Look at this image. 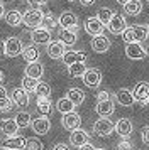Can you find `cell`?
Here are the masks:
<instances>
[{
    "label": "cell",
    "instance_id": "obj_31",
    "mask_svg": "<svg viewBox=\"0 0 149 150\" xmlns=\"http://www.w3.org/2000/svg\"><path fill=\"white\" fill-rule=\"evenodd\" d=\"M15 122L19 125V128H27V127H31L32 116H31L29 111H19V113L15 115Z\"/></svg>",
    "mask_w": 149,
    "mask_h": 150
},
{
    "label": "cell",
    "instance_id": "obj_47",
    "mask_svg": "<svg viewBox=\"0 0 149 150\" xmlns=\"http://www.w3.org/2000/svg\"><path fill=\"white\" fill-rule=\"evenodd\" d=\"M78 150H95V147H93V145H92L90 142H88V143H85V145H81Z\"/></svg>",
    "mask_w": 149,
    "mask_h": 150
},
{
    "label": "cell",
    "instance_id": "obj_45",
    "mask_svg": "<svg viewBox=\"0 0 149 150\" xmlns=\"http://www.w3.org/2000/svg\"><path fill=\"white\" fill-rule=\"evenodd\" d=\"M5 98H9L7 88H5V86H2V84H0V100H5Z\"/></svg>",
    "mask_w": 149,
    "mask_h": 150
},
{
    "label": "cell",
    "instance_id": "obj_6",
    "mask_svg": "<svg viewBox=\"0 0 149 150\" xmlns=\"http://www.w3.org/2000/svg\"><path fill=\"white\" fill-rule=\"evenodd\" d=\"M107 29L110 30V34H124V30L127 29V22H125V17H122L119 14H114V17L110 19V22L107 24Z\"/></svg>",
    "mask_w": 149,
    "mask_h": 150
},
{
    "label": "cell",
    "instance_id": "obj_48",
    "mask_svg": "<svg viewBox=\"0 0 149 150\" xmlns=\"http://www.w3.org/2000/svg\"><path fill=\"white\" fill-rule=\"evenodd\" d=\"M80 4L83 5V7H90V5L95 4V0H80Z\"/></svg>",
    "mask_w": 149,
    "mask_h": 150
},
{
    "label": "cell",
    "instance_id": "obj_13",
    "mask_svg": "<svg viewBox=\"0 0 149 150\" xmlns=\"http://www.w3.org/2000/svg\"><path fill=\"white\" fill-rule=\"evenodd\" d=\"M22 51H24V47H22V42L19 37H9L5 41V52L9 57H15V56L22 54Z\"/></svg>",
    "mask_w": 149,
    "mask_h": 150
},
{
    "label": "cell",
    "instance_id": "obj_46",
    "mask_svg": "<svg viewBox=\"0 0 149 150\" xmlns=\"http://www.w3.org/2000/svg\"><path fill=\"white\" fill-rule=\"evenodd\" d=\"M53 150H69V147H68L66 143H56L53 147Z\"/></svg>",
    "mask_w": 149,
    "mask_h": 150
},
{
    "label": "cell",
    "instance_id": "obj_35",
    "mask_svg": "<svg viewBox=\"0 0 149 150\" xmlns=\"http://www.w3.org/2000/svg\"><path fill=\"white\" fill-rule=\"evenodd\" d=\"M34 93H36L37 98H51V86L44 81H39V84H37V88H36Z\"/></svg>",
    "mask_w": 149,
    "mask_h": 150
},
{
    "label": "cell",
    "instance_id": "obj_34",
    "mask_svg": "<svg viewBox=\"0 0 149 150\" xmlns=\"http://www.w3.org/2000/svg\"><path fill=\"white\" fill-rule=\"evenodd\" d=\"M97 17H98V19L102 21V24L107 27V24L110 22V19L114 17V10H112V8H108V7H102V8H98Z\"/></svg>",
    "mask_w": 149,
    "mask_h": 150
},
{
    "label": "cell",
    "instance_id": "obj_54",
    "mask_svg": "<svg viewBox=\"0 0 149 150\" xmlns=\"http://www.w3.org/2000/svg\"><path fill=\"white\" fill-rule=\"evenodd\" d=\"M68 2H74V0H68Z\"/></svg>",
    "mask_w": 149,
    "mask_h": 150
},
{
    "label": "cell",
    "instance_id": "obj_32",
    "mask_svg": "<svg viewBox=\"0 0 149 150\" xmlns=\"http://www.w3.org/2000/svg\"><path fill=\"white\" fill-rule=\"evenodd\" d=\"M87 69L88 68L85 66V62H76V64L68 66V74L71 76V78H81V76L85 74Z\"/></svg>",
    "mask_w": 149,
    "mask_h": 150
},
{
    "label": "cell",
    "instance_id": "obj_20",
    "mask_svg": "<svg viewBox=\"0 0 149 150\" xmlns=\"http://www.w3.org/2000/svg\"><path fill=\"white\" fill-rule=\"evenodd\" d=\"M115 110V103L112 100H105V101H97V106H95V111L98 113L100 118H108V116L114 113Z\"/></svg>",
    "mask_w": 149,
    "mask_h": 150
},
{
    "label": "cell",
    "instance_id": "obj_37",
    "mask_svg": "<svg viewBox=\"0 0 149 150\" xmlns=\"http://www.w3.org/2000/svg\"><path fill=\"white\" fill-rule=\"evenodd\" d=\"M42 24H44L42 27H46V29L51 30V29H54L56 25H58V21H56V19H54V15L49 12V14H44V21H42Z\"/></svg>",
    "mask_w": 149,
    "mask_h": 150
},
{
    "label": "cell",
    "instance_id": "obj_33",
    "mask_svg": "<svg viewBox=\"0 0 149 150\" xmlns=\"http://www.w3.org/2000/svg\"><path fill=\"white\" fill-rule=\"evenodd\" d=\"M37 110H39V113L46 116L51 113V110H53V105H51V98H37Z\"/></svg>",
    "mask_w": 149,
    "mask_h": 150
},
{
    "label": "cell",
    "instance_id": "obj_44",
    "mask_svg": "<svg viewBox=\"0 0 149 150\" xmlns=\"http://www.w3.org/2000/svg\"><path fill=\"white\" fill-rule=\"evenodd\" d=\"M7 56L5 52V41H0V59H4Z\"/></svg>",
    "mask_w": 149,
    "mask_h": 150
},
{
    "label": "cell",
    "instance_id": "obj_16",
    "mask_svg": "<svg viewBox=\"0 0 149 150\" xmlns=\"http://www.w3.org/2000/svg\"><path fill=\"white\" fill-rule=\"evenodd\" d=\"M115 101L119 103L120 106H132L135 103L134 100V93L127 88H120L117 93H115Z\"/></svg>",
    "mask_w": 149,
    "mask_h": 150
},
{
    "label": "cell",
    "instance_id": "obj_29",
    "mask_svg": "<svg viewBox=\"0 0 149 150\" xmlns=\"http://www.w3.org/2000/svg\"><path fill=\"white\" fill-rule=\"evenodd\" d=\"M142 10V2L141 0H130V2H127L125 5H124V12L127 15H132V17H135V15H139Z\"/></svg>",
    "mask_w": 149,
    "mask_h": 150
},
{
    "label": "cell",
    "instance_id": "obj_28",
    "mask_svg": "<svg viewBox=\"0 0 149 150\" xmlns=\"http://www.w3.org/2000/svg\"><path fill=\"white\" fill-rule=\"evenodd\" d=\"M39 49L36 47V46H27V47H24V51H22V59L27 62H36L39 61Z\"/></svg>",
    "mask_w": 149,
    "mask_h": 150
},
{
    "label": "cell",
    "instance_id": "obj_40",
    "mask_svg": "<svg viewBox=\"0 0 149 150\" xmlns=\"http://www.w3.org/2000/svg\"><path fill=\"white\" fill-rule=\"evenodd\" d=\"M117 150H132V143L125 138H122L120 142L117 143Z\"/></svg>",
    "mask_w": 149,
    "mask_h": 150
},
{
    "label": "cell",
    "instance_id": "obj_9",
    "mask_svg": "<svg viewBox=\"0 0 149 150\" xmlns=\"http://www.w3.org/2000/svg\"><path fill=\"white\" fill-rule=\"evenodd\" d=\"M31 39L34 44H49L51 42V30L46 27H36L31 32Z\"/></svg>",
    "mask_w": 149,
    "mask_h": 150
},
{
    "label": "cell",
    "instance_id": "obj_42",
    "mask_svg": "<svg viewBox=\"0 0 149 150\" xmlns=\"http://www.w3.org/2000/svg\"><path fill=\"white\" fill-rule=\"evenodd\" d=\"M27 4L32 5V8H37V7H41V5H46L47 0H27Z\"/></svg>",
    "mask_w": 149,
    "mask_h": 150
},
{
    "label": "cell",
    "instance_id": "obj_23",
    "mask_svg": "<svg viewBox=\"0 0 149 150\" xmlns=\"http://www.w3.org/2000/svg\"><path fill=\"white\" fill-rule=\"evenodd\" d=\"M0 128H2V133H5V137H15L19 133V125L15 122V118H5V120H2Z\"/></svg>",
    "mask_w": 149,
    "mask_h": 150
},
{
    "label": "cell",
    "instance_id": "obj_36",
    "mask_svg": "<svg viewBox=\"0 0 149 150\" xmlns=\"http://www.w3.org/2000/svg\"><path fill=\"white\" fill-rule=\"evenodd\" d=\"M37 84H39V79H34V78H29V76H24V79H22V88L26 89L27 93H34Z\"/></svg>",
    "mask_w": 149,
    "mask_h": 150
},
{
    "label": "cell",
    "instance_id": "obj_12",
    "mask_svg": "<svg viewBox=\"0 0 149 150\" xmlns=\"http://www.w3.org/2000/svg\"><path fill=\"white\" fill-rule=\"evenodd\" d=\"M58 25H61L63 29H76L78 27V17H76V14H73V12L64 10V12L58 17Z\"/></svg>",
    "mask_w": 149,
    "mask_h": 150
},
{
    "label": "cell",
    "instance_id": "obj_52",
    "mask_svg": "<svg viewBox=\"0 0 149 150\" xmlns=\"http://www.w3.org/2000/svg\"><path fill=\"white\" fill-rule=\"evenodd\" d=\"M146 54H148V56H149V49H148V51H146Z\"/></svg>",
    "mask_w": 149,
    "mask_h": 150
},
{
    "label": "cell",
    "instance_id": "obj_25",
    "mask_svg": "<svg viewBox=\"0 0 149 150\" xmlns=\"http://www.w3.org/2000/svg\"><path fill=\"white\" fill-rule=\"evenodd\" d=\"M78 39V27L76 29H63L59 32V41L64 46H73Z\"/></svg>",
    "mask_w": 149,
    "mask_h": 150
},
{
    "label": "cell",
    "instance_id": "obj_5",
    "mask_svg": "<svg viewBox=\"0 0 149 150\" xmlns=\"http://www.w3.org/2000/svg\"><path fill=\"white\" fill-rule=\"evenodd\" d=\"M132 93H134V100L139 105H142V106L149 105V83H146V81L137 83Z\"/></svg>",
    "mask_w": 149,
    "mask_h": 150
},
{
    "label": "cell",
    "instance_id": "obj_11",
    "mask_svg": "<svg viewBox=\"0 0 149 150\" xmlns=\"http://www.w3.org/2000/svg\"><path fill=\"white\" fill-rule=\"evenodd\" d=\"M61 125H63V128H66V130H69V132H73V130L80 128V125H81V116L78 115L76 111L66 113V115H63Z\"/></svg>",
    "mask_w": 149,
    "mask_h": 150
},
{
    "label": "cell",
    "instance_id": "obj_14",
    "mask_svg": "<svg viewBox=\"0 0 149 150\" xmlns=\"http://www.w3.org/2000/svg\"><path fill=\"white\" fill-rule=\"evenodd\" d=\"M90 142V135H88L87 130L83 128H76L71 132V135H69V143L73 145V147H78L80 149L81 145H85V143Z\"/></svg>",
    "mask_w": 149,
    "mask_h": 150
},
{
    "label": "cell",
    "instance_id": "obj_18",
    "mask_svg": "<svg viewBox=\"0 0 149 150\" xmlns=\"http://www.w3.org/2000/svg\"><path fill=\"white\" fill-rule=\"evenodd\" d=\"M66 46L63 44L61 41H51L49 44H47V56L51 57V59H61L63 56H64V52H66Z\"/></svg>",
    "mask_w": 149,
    "mask_h": 150
},
{
    "label": "cell",
    "instance_id": "obj_1",
    "mask_svg": "<svg viewBox=\"0 0 149 150\" xmlns=\"http://www.w3.org/2000/svg\"><path fill=\"white\" fill-rule=\"evenodd\" d=\"M149 37V27L148 25H142V24H135V25H130L124 30L122 34V39L125 41V44H130V42H142Z\"/></svg>",
    "mask_w": 149,
    "mask_h": 150
},
{
    "label": "cell",
    "instance_id": "obj_19",
    "mask_svg": "<svg viewBox=\"0 0 149 150\" xmlns=\"http://www.w3.org/2000/svg\"><path fill=\"white\" fill-rule=\"evenodd\" d=\"M61 59L66 66H71V64H76V62H85L87 61V54L83 51H66Z\"/></svg>",
    "mask_w": 149,
    "mask_h": 150
},
{
    "label": "cell",
    "instance_id": "obj_7",
    "mask_svg": "<svg viewBox=\"0 0 149 150\" xmlns=\"http://www.w3.org/2000/svg\"><path fill=\"white\" fill-rule=\"evenodd\" d=\"M31 128L36 135H46L49 133V130H51V122H49V118L47 116H39V118H36L31 122Z\"/></svg>",
    "mask_w": 149,
    "mask_h": 150
},
{
    "label": "cell",
    "instance_id": "obj_43",
    "mask_svg": "<svg viewBox=\"0 0 149 150\" xmlns=\"http://www.w3.org/2000/svg\"><path fill=\"white\" fill-rule=\"evenodd\" d=\"M105 100H110V93H108V91H98L97 101H105Z\"/></svg>",
    "mask_w": 149,
    "mask_h": 150
},
{
    "label": "cell",
    "instance_id": "obj_21",
    "mask_svg": "<svg viewBox=\"0 0 149 150\" xmlns=\"http://www.w3.org/2000/svg\"><path fill=\"white\" fill-rule=\"evenodd\" d=\"M132 130H134V127H132V122H130L129 118H120L119 122L115 123V132H117V135H120L122 138L130 137Z\"/></svg>",
    "mask_w": 149,
    "mask_h": 150
},
{
    "label": "cell",
    "instance_id": "obj_26",
    "mask_svg": "<svg viewBox=\"0 0 149 150\" xmlns=\"http://www.w3.org/2000/svg\"><path fill=\"white\" fill-rule=\"evenodd\" d=\"M74 105L68 96H64V98H59L58 101H56V110L59 111L61 115H66V113H71V111H74Z\"/></svg>",
    "mask_w": 149,
    "mask_h": 150
},
{
    "label": "cell",
    "instance_id": "obj_22",
    "mask_svg": "<svg viewBox=\"0 0 149 150\" xmlns=\"http://www.w3.org/2000/svg\"><path fill=\"white\" fill-rule=\"evenodd\" d=\"M24 73H26V76H29V78L41 79V78H42V74H44V66H42L39 61H36V62H27V66H26V69H24Z\"/></svg>",
    "mask_w": 149,
    "mask_h": 150
},
{
    "label": "cell",
    "instance_id": "obj_39",
    "mask_svg": "<svg viewBox=\"0 0 149 150\" xmlns=\"http://www.w3.org/2000/svg\"><path fill=\"white\" fill-rule=\"evenodd\" d=\"M15 105H14L12 98H5V100H0V111H10Z\"/></svg>",
    "mask_w": 149,
    "mask_h": 150
},
{
    "label": "cell",
    "instance_id": "obj_38",
    "mask_svg": "<svg viewBox=\"0 0 149 150\" xmlns=\"http://www.w3.org/2000/svg\"><path fill=\"white\" fill-rule=\"evenodd\" d=\"M24 150H42V142L39 138H27L26 149Z\"/></svg>",
    "mask_w": 149,
    "mask_h": 150
},
{
    "label": "cell",
    "instance_id": "obj_3",
    "mask_svg": "<svg viewBox=\"0 0 149 150\" xmlns=\"http://www.w3.org/2000/svg\"><path fill=\"white\" fill-rule=\"evenodd\" d=\"M115 130V123H112L108 118H98L93 123V133L98 137H108Z\"/></svg>",
    "mask_w": 149,
    "mask_h": 150
},
{
    "label": "cell",
    "instance_id": "obj_30",
    "mask_svg": "<svg viewBox=\"0 0 149 150\" xmlns=\"http://www.w3.org/2000/svg\"><path fill=\"white\" fill-rule=\"evenodd\" d=\"M66 96L74 103V105H76V106L85 101V93H83L80 88H69L68 89V93H66Z\"/></svg>",
    "mask_w": 149,
    "mask_h": 150
},
{
    "label": "cell",
    "instance_id": "obj_55",
    "mask_svg": "<svg viewBox=\"0 0 149 150\" xmlns=\"http://www.w3.org/2000/svg\"><path fill=\"white\" fill-rule=\"evenodd\" d=\"M148 27H149V25H148Z\"/></svg>",
    "mask_w": 149,
    "mask_h": 150
},
{
    "label": "cell",
    "instance_id": "obj_49",
    "mask_svg": "<svg viewBox=\"0 0 149 150\" xmlns=\"http://www.w3.org/2000/svg\"><path fill=\"white\" fill-rule=\"evenodd\" d=\"M4 15H5V8H4V4L0 2V19H2Z\"/></svg>",
    "mask_w": 149,
    "mask_h": 150
},
{
    "label": "cell",
    "instance_id": "obj_41",
    "mask_svg": "<svg viewBox=\"0 0 149 150\" xmlns=\"http://www.w3.org/2000/svg\"><path fill=\"white\" fill-rule=\"evenodd\" d=\"M141 138H142V142H144V145H148L149 147V127H144V128H142Z\"/></svg>",
    "mask_w": 149,
    "mask_h": 150
},
{
    "label": "cell",
    "instance_id": "obj_17",
    "mask_svg": "<svg viewBox=\"0 0 149 150\" xmlns=\"http://www.w3.org/2000/svg\"><path fill=\"white\" fill-rule=\"evenodd\" d=\"M10 98H12V101L15 106L24 108V106L29 105V93L24 88H14L12 93H10Z\"/></svg>",
    "mask_w": 149,
    "mask_h": 150
},
{
    "label": "cell",
    "instance_id": "obj_50",
    "mask_svg": "<svg viewBox=\"0 0 149 150\" xmlns=\"http://www.w3.org/2000/svg\"><path fill=\"white\" fill-rule=\"evenodd\" d=\"M117 2H119V4H122V5H125L127 2H130V0H117Z\"/></svg>",
    "mask_w": 149,
    "mask_h": 150
},
{
    "label": "cell",
    "instance_id": "obj_53",
    "mask_svg": "<svg viewBox=\"0 0 149 150\" xmlns=\"http://www.w3.org/2000/svg\"><path fill=\"white\" fill-rule=\"evenodd\" d=\"M95 150H105V149H95Z\"/></svg>",
    "mask_w": 149,
    "mask_h": 150
},
{
    "label": "cell",
    "instance_id": "obj_10",
    "mask_svg": "<svg viewBox=\"0 0 149 150\" xmlns=\"http://www.w3.org/2000/svg\"><path fill=\"white\" fill-rule=\"evenodd\" d=\"M125 56L132 61H139V59H144L146 51L141 46V42H130V44H125Z\"/></svg>",
    "mask_w": 149,
    "mask_h": 150
},
{
    "label": "cell",
    "instance_id": "obj_27",
    "mask_svg": "<svg viewBox=\"0 0 149 150\" xmlns=\"http://www.w3.org/2000/svg\"><path fill=\"white\" fill-rule=\"evenodd\" d=\"M4 19H5L7 25H10V27H17V25L22 24V14L19 10H9V12H5Z\"/></svg>",
    "mask_w": 149,
    "mask_h": 150
},
{
    "label": "cell",
    "instance_id": "obj_8",
    "mask_svg": "<svg viewBox=\"0 0 149 150\" xmlns=\"http://www.w3.org/2000/svg\"><path fill=\"white\" fill-rule=\"evenodd\" d=\"M103 29H105V25L102 24V21L95 15V17H88L87 21H85V30H87V34L90 35H100L103 34Z\"/></svg>",
    "mask_w": 149,
    "mask_h": 150
},
{
    "label": "cell",
    "instance_id": "obj_15",
    "mask_svg": "<svg viewBox=\"0 0 149 150\" xmlns=\"http://www.w3.org/2000/svg\"><path fill=\"white\" fill-rule=\"evenodd\" d=\"M92 49H93V52H98V54L107 52L108 49H110V39L103 34L95 35L93 39H92Z\"/></svg>",
    "mask_w": 149,
    "mask_h": 150
},
{
    "label": "cell",
    "instance_id": "obj_2",
    "mask_svg": "<svg viewBox=\"0 0 149 150\" xmlns=\"http://www.w3.org/2000/svg\"><path fill=\"white\" fill-rule=\"evenodd\" d=\"M42 21H44V14H42V10H39V8H29L26 14L22 15L24 25H27V27H31V29L41 27L42 25Z\"/></svg>",
    "mask_w": 149,
    "mask_h": 150
},
{
    "label": "cell",
    "instance_id": "obj_51",
    "mask_svg": "<svg viewBox=\"0 0 149 150\" xmlns=\"http://www.w3.org/2000/svg\"><path fill=\"white\" fill-rule=\"evenodd\" d=\"M0 150H10V149H7V147H0Z\"/></svg>",
    "mask_w": 149,
    "mask_h": 150
},
{
    "label": "cell",
    "instance_id": "obj_4",
    "mask_svg": "<svg viewBox=\"0 0 149 150\" xmlns=\"http://www.w3.org/2000/svg\"><path fill=\"white\" fill-rule=\"evenodd\" d=\"M81 79L87 88H98L102 83V73L97 68H88L85 71V74L81 76Z\"/></svg>",
    "mask_w": 149,
    "mask_h": 150
},
{
    "label": "cell",
    "instance_id": "obj_24",
    "mask_svg": "<svg viewBox=\"0 0 149 150\" xmlns=\"http://www.w3.org/2000/svg\"><path fill=\"white\" fill-rule=\"evenodd\" d=\"M26 143H27V138H24L22 135H15V137H7L4 147H7L10 150H24Z\"/></svg>",
    "mask_w": 149,
    "mask_h": 150
}]
</instances>
